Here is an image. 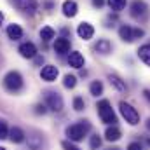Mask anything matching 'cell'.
<instances>
[{"instance_id":"1","label":"cell","mask_w":150,"mask_h":150,"mask_svg":"<svg viewBox=\"0 0 150 150\" xmlns=\"http://www.w3.org/2000/svg\"><path fill=\"white\" fill-rule=\"evenodd\" d=\"M89 131H91V122L89 120H79V122L67 127V136L70 142H82Z\"/></svg>"},{"instance_id":"2","label":"cell","mask_w":150,"mask_h":150,"mask_svg":"<svg viewBox=\"0 0 150 150\" xmlns=\"http://www.w3.org/2000/svg\"><path fill=\"white\" fill-rule=\"evenodd\" d=\"M96 108H98V115H100V119H101L105 124H108V126H115V122H117V115H115V112L112 110V105H110L108 100H101V101H98Z\"/></svg>"},{"instance_id":"3","label":"cell","mask_w":150,"mask_h":150,"mask_svg":"<svg viewBox=\"0 0 150 150\" xmlns=\"http://www.w3.org/2000/svg\"><path fill=\"white\" fill-rule=\"evenodd\" d=\"M4 87L9 91V93H19L23 89V77L19 72H9V74L4 77Z\"/></svg>"},{"instance_id":"4","label":"cell","mask_w":150,"mask_h":150,"mask_svg":"<svg viewBox=\"0 0 150 150\" xmlns=\"http://www.w3.org/2000/svg\"><path fill=\"white\" fill-rule=\"evenodd\" d=\"M119 110H120L122 117L126 119L127 124H131V126L140 124V113H138V110H136L133 105H129V103H126V101H120V103H119Z\"/></svg>"},{"instance_id":"5","label":"cell","mask_w":150,"mask_h":150,"mask_svg":"<svg viewBox=\"0 0 150 150\" xmlns=\"http://www.w3.org/2000/svg\"><path fill=\"white\" fill-rule=\"evenodd\" d=\"M63 98L54 93V91H47L45 93V107L47 110H52V112H61L63 110Z\"/></svg>"},{"instance_id":"6","label":"cell","mask_w":150,"mask_h":150,"mask_svg":"<svg viewBox=\"0 0 150 150\" xmlns=\"http://www.w3.org/2000/svg\"><path fill=\"white\" fill-rule=\"evenodd\" d=\"M147 12H149V7H147V4H145L143 0H134V2L131 4V16H133L134 19L143 21V19L147 18Z\"/></svg>"},{"instance_id":"7","label":"cell","mask_w":150,"mask_h":150,"mask_svg":"<svg viewBox=\"0 0 150 150\" xmlns=\"http://www.w3.org/2000/svg\"><path fill=\"white\" fill-rule=\"evenodd\" d=\"M14 4H16V7L19 11H23L26 14H35L38 7L37 0H14Z\"/></svg>"},{"instance_id":"8","label":"cell","mask_w":150,"mask_h":150,"mask_svg":"<svg viewBox=\"0 0 150 150\" xmlns=\"http://www.w3.org/2000/svg\"><path fill=\"white\" fill-rule=\"evenodd\" d=\"M19 54H21L23 58H26V59L35 58V56H37V47H35V44H33V42H23V44L19 45Z\"/></svg>"},{"instance_id":"9","label":"cell","mask_w":150,"mask_h":150,"mask_svg":"<svg viewBox=\"0 0 150 150\" xmlns=\"http://www.w3.org/2000/svg\"><path fill=\"white\" fill-rule=\"evenodd\" d=\"M77 35L82 38V40H89V38H93V35H94V28H93V25H91V23H80L79 28H77Z\"/></svg>"},{"instance_id":"10","label":"cell","mask_w":150,"mask_h":150,"mask_svg":"<svg viewBox=\"0 0 150 150\" xmlns=\"http://www.w3.org/2000/svg\"><path fill=\"white\" fill-rule=\"evenodd\" d=\"M40 77H42V80H45V82H52V80H56V77H58V68H56L54 65H47V67L42 68Z\"/></svg>"},{"instance_id":"11","label":"cell","mask_w":150,"mask_h":150,"mask_svg":"<svg viewBox=\"0 0 150 150\" xmlns=\"http://www.w3.org/2000/svg\"><path fill=\"white\" fill-rule=\"evenodd\" d=\"M77 12H79V5L75 0H65L63 2V14L67 18H75Z\"/></svg>"},{"instance_id":"12","label":"cell","mask_w":150,"mask_h":150,"mask_svg":"<svg viewBox=\"0 0 150 150\" xmlns=\"http://www.w3.org/2000/svg\"><path fill=\"white\" fill-rule=\"evenodd\" d=\"M54 51H56L58 54H67V52H70V40L65 38V37L56 38V42H54Z\"/></svg>"},{"instance_id":"13","label":"cell","mask_w":150,"mask_h":150,"mask_svg":"<svg viewBox=\"0 0 150 150\" xmlns=\"http://www.w3.org/2000/svg\"><path fill=\"white\" fill-rule=\"evenodd\" d=\"M108 80H110V84H112L119 93H127V86H126V82H124L119 75L110 74V75H108Z\"/></svg>"},{"instance_id":"14","label":"cell","mask_w":150,"mask_h":150,"mask_svg":"<svg viewBox=\"0 0 150 150\" xmlns=\"http://www.w3.org/2000/svg\"><path fill=\"white\" fill-rule=\"evenodd\" d=\"M68 63H70V67H74V68H82V67H84V56H82L79 51L68 52Z\"/></svg>"},{"instance_id":"15","label":"cell","mask_w":150,"mask_h":150,"mask_svg":"<svg viewBox=\"0 0 150 150\" xmlns=\"http://www.w3.org/2000/svg\"><path fill=\"white\" fill-rule=\"evenodd\" d=\"M94 51H98L100 54H108L112 51V44L108 38H100L96 44H94Z\"/></svg>"},{"instance_id":"16","label":"cell","mask_w":150,"mask_h":150,"mask_svg":"<svg viewBox=\"0 0 150 150\" xmlns=\"http://www.w3.org/2000/svg\"><path fill=\"white\" fill-rule=\"evenodd\" d=\"M9 140H11L12 143H23V142H25V133H23V129H21V127H12V129L9 131Z\"/></svg>"},{"instance_id":"17","label":"cell","mask_w":150,"mask_h":150,"mask_svg":"<svg viewBox=\"0 0 150 150\" xmlns=\"http://www.w3.org/2000/svg\"><path fill=\"white\" fill-rule=\"evenodd\" d=\"M7 37L11 40H19L23 37V28L19 25H9L7 26Z\"/></svg>"},{"instance_id":"18","label":"cell","mask_w":150,"mask_h":150,"mask_svg":"<svg viewBox=\"0 0 150 150\" xmlns=\"http://www.w3.org/2000/svg\"><path fill=\"white\" fill-rule=\"evenodd\" d=\"M120 136H122V133L117 126H108L107 131H105V138L108 142H117V140H120Z\"/></svg>"},{"instance_id":"19","label":"cell","mask_w":150,"mask_h":150,"mask_svg":"<svg viewBox=\"0 0 150 150\" xmlns=\"http://www.w3.org/2000/svg\"><path fill=\"white\" fill-rule=\"evenodd\" d=\"M119 37L122 38L124 42H133L134 40V35H133V28L127 26V25H122L119 28Z\"/></svg>"},{"instance_id":"20","label":"cell","mask_w":150,"mask_h":150,"mask_svg":"<svg viewBox=\"0 0 150 150\" xmlns=\"http://www.w3.org/2000/svg\"><path fill=\"white\" fill-rule=\"evenodd\" d=\"M138 58H140L147 67H150V42L149 44H143V45L138 49Z\"/></svg>"},{"instance_id":"21","label":"cell","mask_w":150,"mask_h":150,"mask_svg":"<svg viewBox=\"0 0 150 150\" xmlns=\"http://www.w3.org/2000/svg\"><path fill=\"white\" fill-rule=\"evenodd\" d=\"M89 93H91L93 96H100V94H103V84H101L100 80L91 82V86H89Z\"/></svg>"},{"instance_id":"22","label":"cell","mask_w":150,"mask_h":150,"mask_svg":"<svg viewBox=\"0 0 150 150\" xmlns=\"http://www.w3.org/2000/svg\"><path fill=\"white\" fill-rule=\"evenodd\" d=\"M54 30L51 28V26H44L42 30H40V38L44 40V42H49V40H52L54 38Z\"/></svg>"},{"instance_id":"23","label":"cell","mask_w":150,"mask_h":150,"mask_svg":"<svg viewBox=\"0 0 150 150\" xmlns=\"http://www.w3.org/2000/svg\"><path fill=\"white\" fill-rule=\"evenodd\" d=\"M108 5L113 12H120L126 7V0H108Z\"/></svg>"},{"instance_id":"24","label":"cell","mask_w":150,"mask_h":150,"mask_svg":"<svg viewBox=\"0 0 150 150\" xmlns=\"http://www.w3.org/2000/svg\"><path fill=\"white\" fill-rule=\"evenodd\" d=\"M63 86L67 87V89H74L75 86H77V77L75 75H65V80H63Z\"/></svg>"},{"instance_id":"25","label":"cell","mask_w":150,"mask_h":150,"mask_svg":"<svg viewBox=\"0 0 150 150\" xmlns=\"http://www.w3.org/2000/svg\"><path fill=\"white\" fill-rule=\"evenodd\" d=\"M5 138H9V127L5 120H0V140H5Z\"/></svg>"},{"instance_id":"26","label":"cell","mask_w":150,"mask_h":150,"mask_svg":"<svg viewBox=\"0 0 150 150\" xmlns=\"http://www.w3.org/2000/svg\"><path fill=\"white\" fill-rule=\"evenodd\" d=\"M84 107H86L84 100H82L80 96H75V98H74V108L77 110V112H82V110H84Z\"/></svg>"},{"instance_id":"27","label":"cell","mask_w":150,"mask_h":150,"mask_svg":"<svg viewBox=\"0 0 150 150\" xmlns=\"http://www.w3.org/2000/svg\"><path fill=\"white\" fill-rule=\"evenodd\" d=\"M100 145H101V138L98 136V134H93L91 136V149H100Z\"/></svg>"},{"instance_id":"28","label":"cell","mask_w":150,"mask_h":150,"mask_svg":"<svg viewBox=\"0 0 150 150\" xmlns=\"http://www.w3.org/2000/svg\"><path fill=\"white\" fill-rule=\"evenodd\" d=\"M61 145H63V149L65 150H80L77 145H74V142H70V140H65Z\"/></svg>"},{"instance_id":"29","label":"cell","mask_w":150,"mask_h":150,"mask_svg":"<svg viewBox=\"0 0 150 150\" xmlns=\"http://www.w3.org/2000/svg\"><path fill=\"white\" fill-rule=\"evenodd\" d=\"M127 150H143V147H142L138 142H133V143L127 145Z\"/></svg>"},{"instance_id":"30","label":"cell","mask_w":150,"mask_h":150,"mask_svg":"<svg viewBox=\"0 0 150 150\" xmlns=\"http://www.w3.org/2000/svg\"><path fill=\"white\" fill-rule=\"evenodd\" d=\"M45 112H47V107H45V105H35V113H38V115L42 113V115H44Z\"/></svg>"},{"instance_id":"31","label":"cell","mask_w":150,"mask_h":150,"mask_svg":"<svg viewBox=\"0 0 150 150\" xmlns=\"http://www.w3.org/2000/svg\"><path fill=\"white\" fill-rule=\"evenodd\" d=\"M93 5L94 7H103L105 5V0H93Z\"/></svg>"},{"instance_id":"32","label":"cell","mask_w":150,"mask_h":150,"mask_svg":"<svg viewBox=\"0 0 150 150\" xmlns=\"http://www.w3.org/2000/svg\"><path fill=\"white\" fill-rule=\"evenodd\" d=\"M143 96L147 101H150V89H143Z\"/></svg>"},{"instance_id":"33","label":"cell","mask_w":150,"mask_h":150,"mask_svg":"<svg viewBox=\"0 0 150 150\" xmlns=\"http://www.w3.org/2000/svg\"><path fill=\"white\" fill-rule=\"evenodd\" d=\"M42 61H44V58H40V56H35V63H37V65H42Z\"/></svg>"},{"instance_id":"34","label":"cell","mask_w":150,"mask_h":150,"mask_svg":"<svg viewBox=\"0 0 150 150\" xmlns=\"http://www.w3.org/2000/svg\"><path fill=\"white\" fill-rule=\"evenodd\" d=\"M147 129H149V131H150V117H149V119H147Z\"/></svg>"},{"instance_id":"35","label":"cell","mask_w":150,"mask_h":150,"mask_svg":"<svg viewBox=\"0 0 150 150\" xmlns=\"http://www.w3.org/2000/svg\"><path fill=\"white\" fill-rule=\"evenodd\" d=\"M2 21H4V14L0 12V25H2Z\"/></svg>"},{"instance_id":"36","label":"cell","mask_w":150,"mask_h":150,"mask_svg":"<svg viewBox=\"0 0 150 150\" xmlns=\"http://www.w3.org/2000/svg\"><path fill=\"white\" fill-rule=\"evenodd\" d=\"M147 145L150 147V138H147Z\"/></svg>"},{"instance_id":"37","label":"cell","mask_w":150,"mask_h":150,"mask_svg":"<svg viewBox=\"0 0 150 150\" xmlns=\"http://www.w3.org/2000/svg\"><path fill=\"white\" fill-rule=\"evenodd\" d=\"M108 150H120V149H108Z\"/></svg>"},{"instance_id":"38","label":"cell","mask_w":150,"mask_h":150,"mask_svg":"<svg viewBox=\"0 0 150 150\" xmlns=\"http://www.w3.org/2000/svg\"><path fill=\"white\" fill-rule=\"evenodd\" d=\"M0 150H5V149H4V147H0Z\"/></svg>"}]
</instances>
